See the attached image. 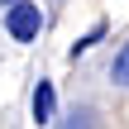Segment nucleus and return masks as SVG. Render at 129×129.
Listing matches in <instances>:
<instances>
[{
    "instance_id": "obj_1",
    "label": "nucleus",
    "mask_w": 129,
    "mask_h": 129,
    "mask_svg": "<svg viewBox=\"0 0 129 129\" xmlns=\"http://www.w3.org/2000/svg\"><path fill=\"white\" fill-rule=\"evenodd\" d=\"M5 34H10L14 43H38V34H43V10H38L34 0L10 5V10H5Z\"/></svg>"
},
{
    "instance_id": "obj_2",
    "label": "nucleus",
    "mask_w": 129,
    "mask_h": 129,
    "mask_svg": "<svg viewBox=\"0 0 129 129\" xmlns=\"http://www.w3.org/2000/svg\"><path fill=\"white\" fill-rule=\"evenodd\" d=\"M29 110H34V124H53V120H57V91H53V81H43V77H38Z\"/></svg>"
},
{
    "instance_id": "obj_3",
    "label": "nucleus",
    "mask_w": 129,
    "mask_h": 129,
    "mask_svg": "<svg viewBox=\"0 0 129 129\" xmlns=\"http://www.w3.org/2000/svg\"><path fill=\"white\" fill-rule=\"evenodd\" d=\"M101 38H105V24H91V29H86V34H81V38H77V43L67 48V57L77 62V57H81V53H91V48H96Z\"/></svg>"
},
{
    "instance_id": "obj_4",
    "label": "nucleus",
    "mask_w": 129,
    "mask_h": 129,
    "mask_svg": "<svg viewBox=\"0 0 129 129\" xmlns=\"http://www.w3.org/2000/svg\"><path fill=\"white\" fill-rule=\"evenodd\" d=\"M110 77H115V86H129V43L115 53V62H110Z\"/></svg>"
},
{
    "instance_id": "obj_5",
    "label": "nucleus",
    "mask_w": 129,
    "mask_h": 129,
    "mask_svg": "<svg viewBox=\"0 0 129 129\" xmlns=\"http://www.w3.org/2000/svg\"><path fill=\"white\" fill-rule=\"evenodd\" d=\"M67 120H72L67 129H91V110H86V105H72V115H67Z\"/></svg>"
},
{
    "instance_id": "obj_6",
    "label": "nucleus",
    "mask_w": 129,
    "mask_h": 129,
    "mask_svg": "<svg viewBox=\"0 0 129 129\" xmlns=\"http://www.w3.org/2000/svg\"><path fill=\"white\" fill-rule=\"evenodd\" d=\"M0 5H5V10H10V5H19V0H0Z\"/></svg>"
}]
</instances>
